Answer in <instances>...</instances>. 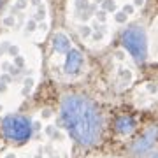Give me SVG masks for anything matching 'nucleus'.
Returning <instances> with one entry per match:
<instances>
[{
	"instance_id": "obj_1",
	"label": "nucleus",
	"mask_w": 158,
	"mask_h": 158,
	"mask_svg": "<svg viewBox=\"0 0 158 158\" xmlns=\"http://www.w3.org/2000/svg\"><path fill=\"white\" fill-rule=\"evenodd\" d=\"M62 121L67 132L85 146L100 139L102 118L95 104L81 95H69L62 102Z\"/></svg>"
},
{
	"instance_id": "obj_2",
	"label": "nucleus",
	"mask_w": 158,
	"mask_h": 158,
	"mask_svg": "<svg viewBox=\"0 0 158 158\" xmlns=\"http://www.w3.org/2000/svg\"><path fill=\"white\" fill-rule=\"evenodd\" d=\"M121 42L128 49V53L134 56L135 62H144L148 55V44H146V34L141 27H130L123 32Z\"/></svg>"
},
{
	"instance_id": "obj_3",
	"label": "nucleus",
	"mask_w": 158,
	"mask_h": 158,
	"mask_svg": "<svg viewBox=\"0 0 158 158\" xmlns=\"http://www.w3.org/2000/svg\"><path fill=\"white\" fill-rule=\"evenodd\" d=\"M2 130L7 139L23 142L32 135V123L23 116H7L2 123Z\"/></svg>"
},
{
	"instance_id": "obj_4",
	"label": "nucleus",
	"mask_w": 158,
	"mask_h": 158,
	"mask_svg": "<svg viewBox=\"0 0 158 158\" xmlns=\"http://www.w3.org/2000/svg\"><path fill=\"white\" fill-rule=\"evenodd\" d=\"M156 137H158V128H155V127H153V128H149L146 134H144V135H142L141 139L134 144V151L141 153V155H142V153H146L148 149L155 144Z\"/></svg>"
},
{
	"instance_id": "obj_5",
	"label": "nucleus",
	"mask_w": 158,
	"mask_h": 158,
	"mask_svg": "<svg viewBox=\"0 0 158 158\" xmlns=\"http://www.w3.org/2000/svg\"><path fill=\"white\" fill-rule=\"evenodd\" d=\"M81 65H83V56L77 49H70L67 51V60H65V72L74 76L81 70Z\"/></svg>"
},
{
	"instance_id": "obj_6",
	"label": "nucleus",
	"mask_w": 158,
	"mask_h": 158,
	"mask_svg": "<svg viewBox=\"0 0 158 158\" xmlns=\"http://www.w3.org/2000/svg\"><path fill=\"white\" fill-rule=\"evenodd\" d=\"M134 127H135V121H134V118H130V116H121L116 121V130H118L119 134H130L134 130Z\"/></svg>"
},
{
	"instance_id": "obj_7",
	"label": "nucleus",
	"mask_w": 158,
	"mask_h": 158,
	"mask_svg": "<svg viewBox=\"0 0 158 158\" xmlns=\"http://www.w3.org/2000/svg\"><path fill=\"white\" fill-rule=\"evenodd\" d=\"M55 49L60 51V53L70 51V42H69V39L63 34H58L56 37H55Z\"/></svg>"
},
{
	"instance_id": "obj_8",
	"label": "nucleus",
	"mask_w": 158,
	"mask_h": 158,
	"mask_svg": "<svg viewBox=\"0 0 158 158\" xmlns=\"http://www.w3.org/2000/svg\"><path fill=\"white\" fill-rule=\"evenodd\" d=\"M153 158H158V155H155V156H153Z\"/></svg>"
},
{
	"instance_id": "obj_9",
	"label": "nucleus",
	"mask_w": 158,
	"mask_h": 158,
	"mask_svg": "<svg viewBox=\"0 0 158 158\" xmlns=\"http://www.w3.org/2000/svg\"><path fill=\"white\" fill-rule=\"evenodd\" d=\"M7 158H14V156H7Z\"/></svg>"
}]
</instances>
